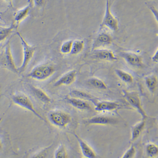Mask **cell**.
<instances>
[{"instance_id":"obj_1","label":"cell","mask_w":158,"mask_h":158,"mask_svg":"<svg viewBox=\"0 0 158 158\" xmlns=\"http://www.w3.org/2000/svg\"><path fill=\"white\" fill-rule=\"evenodd\" d=\"M55 68L49 62L37 65L32 69L28 74V77L39 81H44L50 77L54 74Z\"/></svg>"},{"instance_id":"obj_2","label":"cell","mask_w":158,"mask_h":158,"mask_svg":"<svg viewBox=\"0 0 158 158\" xmlns=\"http://www.w3.org/2000/svg\"><path fill=\"white\" fill-rule=\"evenodd\" d=\"M17 34L20 39L23 48V58L22 63L20 67L18 68V73H22L25 71L33 58L35 52V48L29 44L19 32H18Z\"/></svg>"},{"instance_id":"obj_3","label":"cell","mask_w":158,"mask_h":158,"mask_svg":"<svg viewBox=\"0 0 158 158\" xmlns=\"http://www.w3.org/2000/svg\"><path fill=\"white\" fill-rule=\"evenodd\" d=\"M48 117L53 125L59 128L66 127L71 121V117L69 114L59 110L49 111Z\"/></svg>"},{"instance_id":"obj_4","label":"cell","mask_w":158,"mask_h":158,"mask_svg":"<svg viewBox=\"0 0 158 158\" xmlns=\"http://www.w3.org/2000/svg\"><path fill=\"white\" fill-rule=\"evenodd\" d=\"M12 100L13 102L16 105L28 110L38 118L44 121V118L35 108L30 98L26 94L22 93H17L13 96Z\"/></svg>"},{"instance_id":"obj_5","label":"cell","mask_w":158,"mask_h":158,"mask_svg":"<svg viewBox=\"0 0 158 158\" xmlns=\"http://www.w3.org/2000/svg\"><path fill=\"white\" fill-rule=\"evenodd\" d=\"M110 0H106V11L102 27H106L114 31L118 29V19L114 16L111 12Z\"/></svg>"},{"instance_id":"obj_6","label":"cell","mask_w":158,"mask_h":158,"mask_svg":"<svg viewBox=\"0 0 158 158\" xmlns=\"http://www.w3.org/2000/svg\"><path fill=\"white\" fill-rule=\"evenodd\" d=\"M123 92L124 97L128 102L137 110L142 115L143 120L146 119L147 116L141 105L140 98L137 93L136 92H128L125 90Z\"/></svg>"},{"instance_id":"obj_7","label":"cell","mask_w":158,"mask_h":158,"mask_svg":"<svg viewBox=\"0 0 158 158\" xmlns=\"http://www.w3.org/2000/svg\"><path fill=\"white\" fill-rule=\"evenodd\" d=\"M112 40V36L110 33L106 31L101 32L94 39L92 46V51L108 47L111 44Z\"/></svg>"},{"instance_id":"obj_8","label":"cell","mask_w":158,"mask_h":158,"mask_svg":"<svg viewBox=\"0 0 158 158\" xmlns=\"http://www.w3.org/2000/svg\"><path fill=\"white\" fill-rule=\"evenodd\" d=\"M2 60L3 64L7 69L14 73H18V68L15 65L9 44L7 45L5 48L3 54Z\"/></svg>"},{"instance_id":"obj_9","label":"cell","mask_w":158,"mask_h":158,"mask_svg":"<svg viewBox=\"0 0 158 158\" xmlns=\"http://www.w3.org/2000/svg\"><path fill=\"white\" fill-rule=\"evenodd\" d=\"M93 56L95 59L104 61L113 62L117 60L114 52L108 49L100 48L93 51Z\"/></svg>"},{"instance_id":"obj_10","label":"cell","mask_w":158,"mask_h":158,"mask_svg":"<svg viewBox=\"0 0 158 158\" xmlns=\"http://www.w3.org/2000/svg\"><path fill=\"white\" fill-rule=\"evenodd\" d=\"M120 56L127 63L134 67H139L142 66L143 61L142 57L139 55L133 52H123Z\"/></svg>"},{"instance_id":"obj_11","label":"cell","mask_w":158,"mask_h":158,"mask_svg":"<svg viewBox=\"0 0 158 158\" xmlns=\"http://www.w3.org/2000/svg\"><path fill=\"white\" fill-rule=\"evenodd\" d=\"M77 72L75 70H71L63 74L54 84L55 86L59 87L62 85H69L75 81Z\"/></svg>"},{"instance_id":"obj_12","label":"cell","mask_w":158,"mask_h":158,"mask_svg":"<svg viewBox=\"0 0 158 158\" xmlns=\"http://www.w3.org/2000/svg\"><path fill=\"white\" fill-rule=\"evenodd\" d=\"M74 135L78 141L83 155L87 158H94L96 157V155L92 148L84 140H83L81 138L79 137L76 134H74Z\"/></svg>"},{"instance_id":"obj_13","label":"cell","mask_w":158,"mask_h":158,"mask_svg":"<svg viewBox=\"0 0 158 158\" xmlns=\"http://www.w3.org/2000/svg\"><path fill=\"white\" fill-rule=\"evenodd\" d=\"M95 104V109L97 111L114 110L119 106L118 103L111 101H101Z\"/></svg>"},{"instance_id":"obj_14","label":"cell","mask_w":158,"mask_h":158,"mask_svg":"<svg viewBox=\"0 0 158 158\" xmlns=\"http://www.w3.org/2000/svg\"><path fill=\"white\" fill-rule=\"evenodd\" d=\"M115 123V120L113 118L102 115L93 117L86 121V123L89 124L102 125L114 124Z\"/></svg>"},{"instance_id":"obj_15","label":"cell","mask_w":158,"mask_h":158,"mask_svg":"<svg viewBox=\"0 0 158 158\" xmlns=\"http://www.w3.org/2000/svg\"><path fill=\"white\" fill-rule=\"evenodd\" d=\"M32 2L31 0L29 5L24 7L22 9L17 11L15 15V20L17 23L19 24L27 17L30 12L32 6Z\"/></svg>"},{"instance_id":"obj_16","label":"cell","mask_w":158,"mask_h":158,"mask_svg":"<svg viewBox=\"0 0 158 158\" xmlns=\"http://www.w3.org/2000/svg\"><path fill=\"white\" fill-rule=\"evenodd\" d=\"M31 89L32 93L36 98L45 104H49L51 102V98L41 89L32 86Z\"/></svg>"},{"instance_id":"obj_17","label":"cell","mask_w":158,"mask_h":158,"mask_svg":"<svg viewBox=\"0 0 158 158\" xmlns=\"http://www.w3.org/2000/svg\"><path fill=\"white\" fill-rule=\"evenodd\" d=\"M67 101L75 108L81 110H89L91 107L86 102L80 99L73 98L68 99Z\"/></svg>"},{"instance_id":"obj_18","label":"cell","mask_w":158,"mask_h":158,"mask_svg":"<svg viewBox=\"0 0 158 158\" xmlns=\"http://www.w3.org/2000/svg\"><path fill=\"white\" fill-rule=\"evenodd\" d=\"M145 125H146V123H145V120H143L133 127L132 130L131 140L134 141L139 137L143 131Z\"/></svg>"},{"instance_id":"obj_19","label":"cell","mask_w":158,"mask_h":158,"mask_svg":"<svg viewBox=\"0 0 158 158\" xmlns=\"http://www.w3.org/2000/svg\"><path fill=\"white\" fill-rule=\"evenodd\" d=\"M84 46L85 43L84 41L81 40H73L70 54L77 55L81 53L84 49Z\"/></svg>"},{"instance_id":"obj_20","label":"cell","mask_w":158,"mask_h":158,"mask_svg":"<svg viewBox=\"0 0 158 158\" xmlns=\"http://www.w3.org/2000/svg\"><path fill=\"white\" fill-rule=\"evenodd\" d=\"M70 96L73 98L80 99L81 100H87L94 101V98L91 96L84 91L80 90H74L70 92Z\"/></svg>"},{"instance_id":"obj_21","label":"cell","mask_w":158,"mask_h":158,"mask_svg":"<svg viewBox=\"0 0 158 158\" xmlns=\"http://www.w3.org/2000/svg\"><path fill=\"white\" fill-rule=\"evenodd\" d=\"M147 86L151 91L154 92L157 85V77L155 75H151L145 78Z\"/></svg>"},{"instance_id":"obj_22","label":"cell","mask_w":158,"mask_h":158,"mask_svg":"<svg viewBox=\"0 0 158 158\" xmlns=\"http://www.w3.org/2000/svg\"><path fill=\"white\" fill-rule=\"evenodd\" d=\"M15 25L13 24L9 27H0V42L5 40L15 29Z\"/></svg>"},{"instance_id":"obj_23","label":"cell","mask_w":158,"mask_h":158,"mask_svg":"<svg viewBox=\"0 0 158 158\" xmlns=\"http://www.w3.org/2000/svg\"><path fill=\"white\" fill-rule=\"evenodd\" d=\"M115 71L118 77L123 81L127 83H131L133 81V77L129 73L119 69H117Z\"/></svg>"},{"instance_id":"obj_24","label":"cell","mask_w":158,"mask_h":158,"mask_svg":"<svg viewBox=\"0 0 158 158\" xmlns=\"http://www.w3.org/2000/svg\"><path fill=\"white\" fill-rule=\"evenodd\" d=\"M88 84L92 86L101 89H106L107 88L106 84L103 81L98 78H92L87 81Z\"/></svg>"},{"instance_id":"obj_25","label":"cell","mask_w":158,"mask_h":158,"mask_svg":"<svg viewBox=\"0 0 158 158\" xmlns=\"http://www.w3.org/2000/svg\"><path fill=\"white\" fill-rule=\"evenodd\" d=\"M73 42V40H68L62 43L60 47V51L62 54H70Z\"/></svg>"},{"instance_id":"obj_26","label":"cell","mask_w":158,"mask_h":158,"mask_svg":"<svg viewBox=\"0 0 158 158\" xmlns=\"http://www.w3.org/2000/svg\"><path fill=\"white\" fill-rule=\"evenodd\" d=\"M54 157L57 158L68 157L67 150L64 145H60L56 149L54 153Z\"/></svg>"},{"instance_id":"obj_27","label":"cell","mask_w":158,"mask_h":158,"mask_svg":"<svg viewBox=\"0 0 158 158\" xmlns=\"http://www.w3.org/2000/svg\"><path fill=\"white\" fill-rule=\"evenodd\" d=\"M147 153L151 157H155L157 156L158 148L157 146L154 144H149L146 147Z\"/></svg>"},{"instance_id":"obj_28","label":"cell","mask_w":158,"mask_h":158,"mask_svg":"<svg viewBox=\"0 0 158 158\" xmlns=\"http://www.w3.org/2000/svg\"><path fill=\"white\" fill-rule=\"evenodd\" d=\"M50 148L51 146H49V147L46 148L42 149V150L34 155L32 157L45 158L47 157Z\"/></svg>"},{"instance_id":"obj_29","label":"cell","mask_w":158,"mask_h":158,"mask_svg":"<svg viewBox=\"0 0 158 158\" xmlns=\"http://www.w3.org/2000/svg\"><path fill=\"white\" fill-rule=\"evenodd\" d=\"M136 154V149L135 147L132 146L124 154L123 158H132L134 157Z\"/></svg>"},{"instance_id":"obj_30","label":"cell","mask_w":158,"mask_h":158,"mask_svg":"<svg viewBox=\"0 0 158 158\" xmlns=\"http://www.w3.org/2000/svg\"><path fill=\"white\" fill-rule=\"evenodd\" d=\"M148 6L152 12L153 13V15H155V18H156V20L157 21L156 22H157L158 10L156 7L152 4H148Z\"/></svg>"},{"instance_id":"obj_31","label":"cell","mask_w":158,"mask_h":158,"mask_svg":"<svg viewBox=\"0 0 158 158\" xmlns=\"http://www.w3.org/2000/svg\"><path fill=\"white\" fill-rule=\"evenodd\" d=\"M35 6L38 7H40L44 5L45 2V0H32Z\"/></svg>"},{"instance_id":"obj_32","label":"cell","mask_w":158,"mask_h":158,"mask_svg":"<svg viewBox=\"0 0 158 158\" xmlns=\"http://www.w3.org/2000/svg\"><path fill=\"white\" fill-rule=\"evenodd\" d=\"M158 49H156V51L152 57V60L153 62L156 63H158Z\"/></svg>"},{"instance_id":"obj_33","label":"cell","mask_w":158,"mask_h":158,"mask_svg":"<svg viewBox=\"0 0 158 158\" xmlns=\"http://www.w3.org/2000/svg\"><path fill=\"white\" fill-rule=\"evenodd\" d=\"M2 141H1V138H0V151L1 150L2 148Z\"/></svg>"},{"instance_id":"obj_34","label":"cell","mask_w":158,"mask_h":158,"mask_svg":"<svg viewBox=\"0 0 158 158\" xmlns=\"http://www.w3.org/2000/svg\"><path fill=\"white\" fill-rule=\"evenodd\" d=\"M5 1H6L7 2L10 3V4H12V5L13 0H5Z\"/></svg>"},{"instance_id":"obj_35","label":"cell","mask_w":158,"mask_h":158,"mask_svg":"<svg viewBox=\"0 0 158 158\" xmlns=\"http://www.w3.org/2000/svg\"><path fill=\"white\" fill-rule=\"evenodd\" d=\"M115 1V0H110L111 3H112L113 2Z\"/></svg>"}]
</instances>
